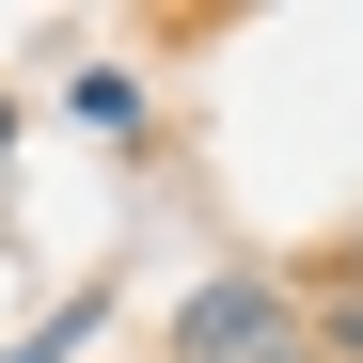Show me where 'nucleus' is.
<instances>
[{
  "label": "nucleus",
  "instance_id": "nucleus-1",
  "mask_svg": "<svg viewBox=\"0 0 363 363\" xmlns=\"http://www.w3.org/2000/svg\"><path fill=\"white\" fill-rule=\"evenodd\" d=\"M316 347V316H300L284 269H206L190 316H174V363H300Z\"/></svg>",
  "mask_w": 363,
  "mask_h": 363
},
{
  "label": "nucleus",
  "instance_id": "nucleus-3",
  "mask_svg": "<svg viewBox=\"0 0 363 363\" xmlns=\"http://www.w3.org/2000/svg\"><path fill=\"white\" fill-rule=\"evenodd\" d=\"M316 347H347V363H363V284H347V300H332V316H316Z\"/></svg>",
  "mask_w": 363,
  "mask_h": 363
},
{
  "label": "nucleus",
  "instance_id": "nucleus-4",
  "mask_svg": "<svg viewBox=\"0 0 363 363\" xmlns=\"http://www.w3.org/2000/svg\"><path fill=\"white\" fill-rule=\"evenodd\" d=\"M0 158H16V95H0Z\"/></svg>",
  "mask_w": 363,
  "mask_h": 363
},
{
  "label": "nucleus",
  "instance_id": "nucleus-2",
  "mask_svg": "<svg viewBox=\"0 0 363 363\" xmlns=\"http://www.w3.org/2000/svg\"><path fill=\"white\" fill-rule=\"evenodd\" d=\"M64 111H79L95 143H143V79H127V64H79V79H64Z\"/></svg>",
  "mask_w": 363,
  "mask_h": 363
}]
</instances>
